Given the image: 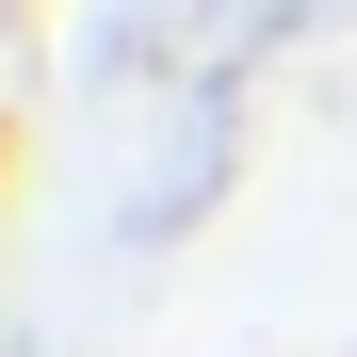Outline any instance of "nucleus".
I'll use <instances>...</instances> for the list:
<instances>
[{
	"label": "nucleus",
	"mask_w": 357,
	"mask_h": 357,
	"mask_svg": "<svg viewBox=\"0 0 357 357\" xmlns=\"http://www.w3.org/2000/svg\"><path fill=\"white\" fill-rule=\"evenodd\" d=\"M0 178H17V114H0Z\"/></svg>",
	"instance_id": "nucleus-1"
}]
</instances>
